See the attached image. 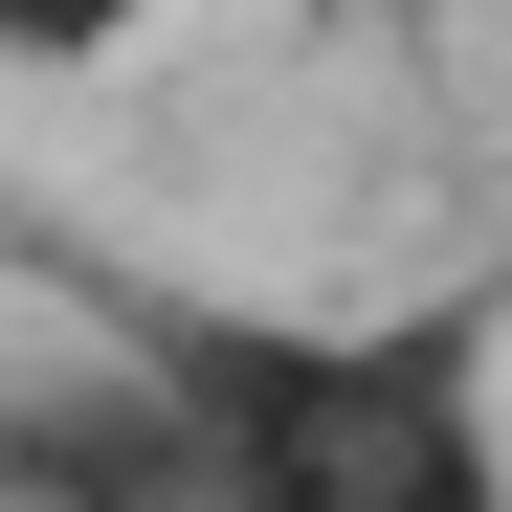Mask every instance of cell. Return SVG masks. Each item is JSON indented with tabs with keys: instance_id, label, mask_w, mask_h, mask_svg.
Segmentation results:
<instances>
[{
	"instance_id": "6da1fadb",
	"label": "cell",
	"mask_w": 512,
	"mask_h": 512,
	"mask_svg": "<svg viewBox=\"0 0 512 512\" xmlns=\"http://www.w3.org/2000/svg\"><path fill=\"white\" fill-rule=\"evenodd\" d=\"M179 468L201 512H512L490 401L423 334H223L179 379Z\"/></svg>"
}]
</instances>
